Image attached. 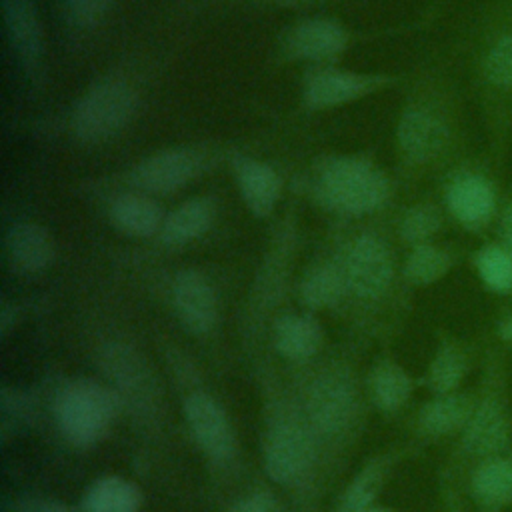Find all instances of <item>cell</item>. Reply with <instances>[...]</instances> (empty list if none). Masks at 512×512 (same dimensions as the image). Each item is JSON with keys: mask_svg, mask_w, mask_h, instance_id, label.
Here are the masks:
<instances>
[{"mask_svg": "<svg viewBox=\"0 0 512 512\" xmlns=\"http://www.w3.org/2000/svg\"><path fill=\"white\" fill-rule=\"evenodd\" d=\"M346 292H348V282H346L344 266L338 268L334 264L316 266L304 276L300 284V296L304 304L314 310H322L338 304Z\"/></svg>", "mask_w": 512, "mask_h": 512, "instance_id": "24", "label": "cell"}, {"mask_svg": "<svg viewBox=\"0 0 512 512\" xmlns=\"http://www.w3.org/2000/svg\"><path fill=\"white\" fill-rule=\"evenodd\" d=\"M142 504L140 488L122 476L96 480L82 502V512H138Z\"/></svg>", "mask_w": 512, "mask_h": 512, "instance_id": "22", "label": "cell"}, {"mask_svg": "<svg viewBox=\"0 0 512 512\" xmlns=\"http://www.w3.org/2000/svg\"><path fill=\"white\" fill-rule=\"evenodd\" d=\"M472 492L484 506L512 502V458H488L472 476Z\"/></svg>", "mask_w": 512, "mask_h": 512, "instance_id": "25", "label": "cell"}, {"mask_svg": "<svg viewBox=\"0 0 512 512\" xmlns=\"http://www.w3.org/2000/svg\"><path fill=\"white\" fill-rule=\"evenodd\" d=\"M446 206L462 226L470 230L482 228L498 208L496 188L486 174L462 170L454 174L446 188Z\"/></svg>", "mask_w": 512, "mask_h": 512, "instance_id": "10", "label": "cell"}, {"mask_svg": "<svg viewBox=\"0 0 512 512\" xmlns=\"http://www.w3.org/2000/svg\"><path fill=\"white\" fill-rule=\"evenodd\" d=\"M354 406V392L350 382L338 374H328L320 378L310 392V416L314 424L322 430H340Z\"/></svg>", "mask_w": 512, "mask_h": 512, "instance_id": "17", "label": "cell"}, {"mask_svg": "<svg viewBox=\"0 0 512 512\" xmlns=\"http://www.w3.org/2000/svg\"><path fill=\"white\" fill-rule=\"evenodd\" d=\"M476 272L488 290L498 294L512 292V252L504 244H486L478 250Z\"/></svg>", "mask_w": 512, "mask_h": 512, "instance_id": "28", "label": "cell"}, {"mask_svg": "<svg viewBox=\"0 0 512 512\" xmlns=\"http://www.w3.org/2000/svg\"><path fill=\"white\" fill-rule=\"evenodd\" d=\"M204 166L200 152L192 148H168L144 158L130 174L142 192L170 194L192 182Z\"/></svg>", "mask_w": 512, "mask_h": 512, "instance_id": "8", "label": "cell"}, {"mask_svg": "<svg viewBox=\"0 0 512 512\" xmlns=\"http://www.w3.org/2000/svg\"><path fill=\"white\" fill-rule=\"evenodd\" d=\"M318 200L348 216H362L378 210L388 194L386 176L362 158H334L326 162L316 178Z\"/></svg>", "mask_w": 512, "mask_h": 512, "instance_id": "3", "label": "cell"}, {"mask_svg": "<svg viewBox=\"0 0 512 512\" xmlns=\"http://www.w3.org/2000/svg\"><path fill=\"white\" fill-rule=\"evenodd\" d=\"M16 320H18V310L14 304L10 302H2V308H0V332L6 336L12 326H16Z\"/></svg>", "mask_w": 512, "mask_h": 512, "instance_id": "37", "label": "cell"}, {"mask_svg": "<svg viewBox=\"0 0 512 512\" xmlns=\"http://www.w3.org/2000/svg\"><path fill=\"white\" fill-rule=\"evenodd\" d=\"M324 340V330L320 322L310 314H290L282 316L274 326L276 350L294 362L312 358Z\"/></svg>", "mask_w": 512, "mask_h": 512, "instance_id": "19", "label": "cell"}, {"mask_svg": "<svg viewBox=\"0 0 512 512\" xmlns=\"http://www.w3.org/2000/svg\"><path fill=\"white\" fill-rule=\"evenodd\" d=\"M452 266V258L448 252L434 244H418L410 252L406 264H404V276L418 286L432 284L440 280Z\"/></svg>", "mask_w": 512, "mask_h": 512, "instance_id": "29", "label": "cell"}, {"mask_svg": "<svg viewBox=\"0 0 512 512\" xmlns=\"http://www.w3.org/2000/svg\"><path fill=\"white\" fill-rule=\"evenodd\" d=\"M214 202L210 198H190L164 218L160 238L168 246H184L200 238L214 222Z\"/></svg>", "mask_w": 512, "mask_h": 512, "instance_id": "21", "label": "cell"}, {"mask_svg": "<svg viewBox=\"0 0 512 512\" xmlns=\"http://www.w3.org/2000/svg\"><path fill=\"white\" fill-rule=\"evenodd\" d=\"M386 478L384 458L370 460L346 486L336 512H366L372 508L374 498L378 496Z\"/></svg>", "mask_w": 512, "mask_h": 512, "instance_id": "27", "label": "cell"}, {"mask_svg": "<svg viewBox=\"0 0 512 512\" xmlns=\"http://www.w3.org/2000/svg\"><path fill=\"white\" fill-rule=\"evenodd\" d=\"M398 146L414 164L438 160L452 142V124L430 106H410L398 122Z\"/></svg>", "mask_w": 512, "mask_h": 512, "instance_id": "5", "label": "cell"}, {"mask_svg": "<svg viewBox=\"0 0 512 512\" xmlns=\"http://www.w3.org/2000/svg\"><path fill=\"white\" fill-rule=\"evenodd\" d=\"M476 52V80L496 150L512 136V0H494Z\"/></svg>", "mask_w": 512, "mask_h": 512, "instance_id": "1", "label": "cell"}, {"mask_svg": "<svg viewBox=\"0 0 512 512\" xmlns=\"http://www.w3.org/2000/svg\"><path fill=\"white\" fill-rule=\"evenodd\" d=\"M230 512H276V502L270 494H252L230 508Z\"/></svg>", "mask_w": 512, "mask_h": 512, "instance_id": "35", "label": "cell"}, {"mask_svg": "<svg viewBox=\"0 0 512 512\" xmlns=\"http://www.w3.org/2000/svg\"><path fill=\"white\" fill-rule=\"evenodd\" d=\"M440 224L442 216L434 204H416L404 214L400 222V234L406 242L418 246L428 242L438 232Z\"/></svg>", "mask_w": 512, "mask_h": 512, "instance_id": "31", "label": "cell"}, {"mask_svg": "<svg viewBox=\"0 0 512 512\" xmlns=\"http://www.w3.org/2000/svg\"><path fill=\"white\" fill-rule=\"evenodd\" d=\"M500 334L504 340H508L512 344V314L502 322V328H500Z\"/></svg>", "mask_w": 512, "mask_h": 512, "instance_id": "38", "label": "cell"}, {"mask_svg": "<svg viewBox=\"0 0 512 512\" xmlns=\"http://www.w3.org/2000/svg\"><path fill=\"white\" fill-rule=\"evenodd\" d=\"M110 220L120 232L128 236L148 238L162 230L164 214L160 206L146 194L128 192L120 194L110 204Z\"/></svg>", "mask_w": 512, "mask_h": 512, "instance_id": "20", "label": "cell"}, {"mask_svg": "<svg viewBox=\"0 0 512 512\" xmlns=\"http://www.w3.org/2000/svg\"><path fill=\"white\" fill-rule=\"evenodd\" d=\"M472 410V402L464 394H438L420 410L418 424L430 436H444L464 428Z\"/></svg>", "mask_w": 512, "mask_h": 512, "instance_id": "23", "label": "cell"}, {"mask_svg": "<svg viewBox=\"0 0 512 512\" xmlns=\"http://www.w3.org/2000/svg\"><path fill=\"white\" fill-rule=\"evenodd\" d=\"M136 90L122 80H104L92 86L72 112V128L78 140L98 144L114 138L134 118Z\"/></svg>", "mask_w": 512, "mask_h": 512, "instance_id": "4", "label": "cell"}, {"mask_svg": "<svg viewBox=\"0 0 512 512\" xmlns=\"http://www.w3.org/2000/svg\"><path fill=\"white\" fill-rule=\"evenodd\" d=\"M172 304L178 322L194 336L212 332L218 322L214 286L196 270H182L172 284Z\"/></svg>", "mask_w": 512, "mask_h": 512, "instance_id": "11", "label": "cell"}, {"mask_svg": "<svg viewBox=\"0 0 512 512\" xmlns=\"http://www.w3.org/2000/svg\"><path fill=\"white\" fill-rule=\"evenodd\" d=\"M500 236L504 246L512 252V196L508 198L504 210H502V218H500Z\"/></svg>", "mask_w": 512, "mask_h": 512, "instance_id": "36", "label": "cell"}, {"mask_svg": "<svg viewBox=\"0 0 512 512\" xmlns=\"http://www.w3.org/2000/svg\"><path fill=\"white\" fill-rule=\"evenodd\" d=\"M312 460L310 436L294 422H278L264 440V468L266 474L278 482L288 484L298 480Z\"/></svg>", "mask_w": 512, "mask_h": 512, "instance_id": "9", "label": "cell"}, {"mask_svg": "<svg viewBox=\"0 0 512 512\" xmlns=\"http://www.w3.org/2000/svg\"><path fill=\"white\" fill-rule=\"evenodd\" d=\"M466 374V358L454 346H444L428 368V386L436 394H450Z\"/></svg>", "mask_w": 512, "mask_h": 512, "instance_id": "30", "label": "cell"}, {"mask_svg": "<svg viewBox=\"0 0 512 512\" xmlns=\"http://www.w3.org/2000/svg\"><path fill=\"white\" fill-rule=\"evenodd\" d=\"M120 404L122 398L112 386L88 378L70 382L54 400L58 430L78 448L92 446L106 436Z\"/></svg>", "mask_w": 512, "mask_h": 512, "instance_id": "2", "label": "cell"}, {"mask_svg": "<svg viewBox=\"0 0 512 512\" xmlns=\"http://www.w3.org/2000/svg\"><path fill=\"white\" fill-rule=\"evenodd\" d=\"M378 84L372 76L344 70H324L312 76L304 88V102L310 108H332L352 102Z\"/></svg>", "mask_w": 512, "mask_h": 512, "instance_id": "16", "label": "cell"}, {"mask_svg": "<svg viewBox=\"0 0 512 512\" xmlns=\"http://www.w3.org/2000/svg\"><path fill=\"white\" fill-rule=\"evenodd\" d=\"M56 256L54 238L46 228L34 222H18L6 234V258L18 274H38L46 270Z\"/></svg>", "mask_w": 512, "mask_h": 512, "instance_id": "13", "label": "cell"}, {"mask_svg": "<svg viewBox=\"0 0 512 512\" xmlns=\"http://www.w3.org/2000/svg\"><path fill=\"white\" fill-rule=\"evenodd\" d=\"M370 396L380 410H398L412 394V378L396 362H382L370 376Z\"/></svg>", "mask_w": 512, "mask_h": 512, "instance_id": "26", "label": "cell"}, {"mask_svg": "<svg viewBox=\"0 0 512 512\" xmlns=\"http://www.w3.org/2000/svg\"><path fill=\"white\" fill-rule=\"evenodd\" d=\"M344 274L348 290L358 298L374 300L382 296L394 276V260L388 244L374 234H362L356 238L350 246Z\"/></svg>", "mask_w": 512, "mask_h": 512, "instance_id": "6", "label": "cell"}, {"mask_svg": "<svg viewBox=\"0 0 512 512\" xmlns=\"http://www.w3.org/2000/svg\"><path fill=\"white\" fill-rule=\"evenodd\" d=\"M0 410H2V434L8 430H16L24 420H28V398L20 390L4 388L0 394Z\"/></svg>", "mask_w": 512, "mask_h": 512, "instance_id": "33", "label": "cell"}, {"mask_svg": "<svg viewBox=\"0 0 512 512\" xmlns=\"http://www.w3.org/2000/svg\"><path fill=\"white\" fill-rule=\"evenodd\" d=\"M236 180L242 200L254 216L264 218L274 210L282 192V180L272 166L260 160L242 158L236 164Z\"/></svg>", "mask_w": 512, "mask_h": 512, "instance_id": "18", "label": "cell"}, {"mask_svg": "<svg viewBox=\"0 0 512 512\" xmlns=\"http://www.w3.org/2000/svg\"><path fill=\"white\" fill-rule=\"evenodd\" d=\"M6 36L28 70H36L44 56L42 24L32 0H2Z\"/></svg>", "mask_w": 512, "mask_h": 512, "instance_id": "12", "label": "cell"}, {"mask_svg": "<svg viewBox=\"0 0 512 512\" xmlns=\"http://www.w3.org/2000/svg\"><path fill=\"white\" fill-rule=\"evenodd\" d=\"M346 30L326 18L300 22L286 36V52L300 60H328L346 48Z\"/></svg>", "mask_w": 512, "mask_h": 512, "instance_id": "15", "label": "cell"}, {"mask_svg": "<svg viewBox=\"0 0 512 512\" xmlns=\"http://www.w3.org/2000/svg\"><path fill=\"white\" fill-rule=\"evenodd\" d=\"M366 512H394V510H390V508H376V506H372V508H368Z\"/></svg>", "mask_w": 512, "mask_h": 512, "instance_id": "39", "label": "cell"}, {"mask_svg": "<svg viewBox=\"0 0 512 512\" xmlns=\"http://www.w3.org/2000/svg\"><path fill=\"white\" fill-rule=\"evenodd\" d=\"M510 436L512 424L502 404L484 400L472 410L464 426L462 444L474 456H494L508 446Z\"/></svg>", "mask_w": 512, "mask_h": 512, "instance_id": "14", "label": "cell"}, {"mask_svg": "<svg viewBox=\"0 0 512 512\" xmlns=\"http://www.w3.org/2000/svg\"><path fill=\"white\" fill-rule=\"evenodd\" d=\"M184 418L192 438L208 458L228 462L234 456V430L216 398L206 392H192L184 400Z\"/></svg>", "mask_w": 512, "mask_h": 512, "instance_id": "7", "label": "cell"}, {"mask_svg": "<svg viewBox=\"0 0 512 512\" xmlns=\"http://www.w3.org/2000/svg\"><path fill=\"white\" fill-rule=\"evenodd\" d=\"M62 4L76 26L88 28L100 24L110 14L116 0H62Z\"/></svg>", "mask_w": 512, "mask_h": 512, "instance_id": "32", "label": "cell"}, {"mask_svg": "<svg viewBox=\"0 0 512 512\" xmlns=\"http://www.w3.org/2000/svg\"><path fill=\"white\" fill-rule=\"evenodd\" d=\"M14 512H80V510L54 498L24 496L14 502Z\"/></svg>", "mask_w": 512, "mask_h": 512, "instance_id": "34", "label": "cell"}]
</instances>
